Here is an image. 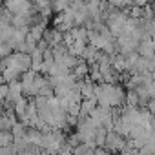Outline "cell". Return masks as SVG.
<instances>
[{
    "label": "cell",
    "instance_id": "obj_10",
    "mask_svg": "<svg viewBox=\"0 0 155 155\" xmlns=\"http://www.w3.org/2000/svg\"><path fill=\"white\" fill-rule=\"evenodd\" d=\"M8 95H9V84L4 82L2 86H0V101H2V104L8 102Z\"/></svg>",
    "mask_w": 155,
    "mask_h": 155
},
{
    "label": "cell",
    "instance_id": "obj_2",
    "mask_svg": "<svg viewBox=\"0 0 155 155\" xmlns=\"http://www.w3.org/2000/svg\"><path fill=\"white\" fill-rule=\"evenodd\" d=\"M8 84H9L8 102H9V104H15V102H17V101H20V99H22V95H24L22 82H20V81H11V82H8Z\"/></svg>",
    "mask_w": 155,
    "mask_h": 155
},
{
    "label": "cell",
    "instance_id": "obj_8",
    "mask_svg": "<svg viewBox=\"0 0 155 155\" xmlns=\"http://www.w3.org/2000/svg\"><path fill=\"white\" fill-rule=\"evenodd\" d=\"M13 140H15V135L11 130H0V146L13 144Z\"/></svg>",
    "mask_w": 155,
    "mask_h": 155
},
{
    "label": "cell",
    "instance_id": "obj_11",
    "mask_svg": "<svg viewBox=\"0 0 155 155\" xmlns=\"http://www.w3.org/2000/svg\"><path fill=\"white\" fill-rule=\"evenodd\" d=\"M108 2H110L113 8H124V6H126V0H108Z\"/></svg>",
    "mask_w": 155,
    "mask_h": 155
},
{
    "label": "cell",
    "instance_id": "obj_6",
    "mask_svg": "<svg viewBox=\"0 0 155 155\" xmlns=\"http://www.w3.org/2000/svg\"><path fill=\"white\" fill-rule=\"evenodd\" d=\"M88 48V42L86 40H75L71 46H69V53L75 55V57H82L84 49Z\"/></svg>",
    "mask_w": 155,
    "mask_h": 155
},
{
    "label": "cell",
    "instance_id": "obj_3",
    "mask_svg": "<svg viewBox=\"0 0 155 155\" xmlns=\"http://www.w3.org/2000/svg\"><path fill=\"white\" fill-rule=\"evenodd\" d=\"M99 106V101L97 97H84L82 102H81V115L79 117H90L91 111Z\"/></svg>",
    "mask_w": 155,
    "mask_h": 155
},
{
    "label": "cell",
    "instance_id": "obj_7",
    "mask_svg": "<svg viewBox=\"0 0 155 155\" xmlns=\"http://www.w3.org/2000/svg\"><path fill=\"white\" fill-rule=\"evenodd\" d=\"M29 102H31L29 99H26V97H22L20 101H17V102L13 104V108H15V111H17V115H18V119H20V117H22V115H24V113L28 111V106H29Z\"/></svg>",
    "mask_w": 155,
    "mask_h": 155
},
{
    "label": "cell",
    "instance_id": "obj_1",
    "mask_svg": "<svg viewBox=\"0 0 155 155\" xmlns=\"http://www.w3.org/2000/svg\"><path fill=\"white\" fill-rule=\"evenodd\" d=\"M124 139H126L124 135L117 133L115 130H110V133H108V140H106V146L110 148V151H122L124 146H126V142H128V140H124Z\"/></svg>",
    "mask_w": 155,
    "mask_h": 155
},
{
    "label": "cell",
    "instance_id": "obj_4",
    "mask_svg": "<svg viewBox=\"0 0 155 155\" xmlns=\"http://www.w3.org/2000/svg\"><path fill=\"white\" fill-rule=\"evenodd\" d=\"M73 73L77 79H88L90 77V62H86L82 57H79V62H77V66L73 68Z\"/></svg>",
    "mask_w": 155,
    "mask_h": 155
},
{
    "label": "cell",
    "instance_id": "obj_5",
    "mask_svg": "<svg viewBox=\"0 0 155 155\" xmlns=\"http://www.w3.org/2000/svg\"><path fill=\"white\" fill-rule=\"evenodd\" d=\"M22 77V71L17 69V68H11V66H6L2 68V81L4 82H11V81H18Z\"/></svg>",
    "mask_w": 155,
    "mask_h": 155
},
{
    "label": "cell",
    "instance_id": "obj_9",
    "mask_svg": "<svg viewBox=\"0 0 155 155\" xmlns=\"http://www.w3.org/2000/svg\"><path fill=\"white\" fill-rule=\"evenodd\" d=\"M126 104L128 106H139V93H137V90H128L126 91Z\"/></svg>",
    "mask_w": 155,
    "mask_h": 155
}]
</instances>
